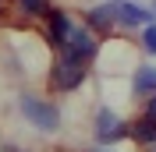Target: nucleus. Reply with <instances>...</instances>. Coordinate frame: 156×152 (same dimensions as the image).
<instances>
[{"instance_id": "obj_1", "label": "nucleus", "mask_w": 156, "mask_h": 152, "mask_svg": "<svg viewBox=\"0 0 156 152\" xmlns=\"http://www.w3.org/2000/svg\"><path fill=\"white\" fill-rule=\"evenodd\" d=\"M21 113H25V120H29L32 127H39V131H57L60 127L57 106L46 103V99H39V95H21Z\"/></svg>"}, {"instance_id": "obj_2", "label": "nucleus", "mask_w": 156, "mask_h": 152, "mask_svg": "<svg viewBox=\"0 0 156 152\" xmlns=\"http://www.w3.org/2000/svg\"><path fill=\"white\" fill-rule=\"evenodd\" d=\"M89 57H96V43H92V36H89V32H82V29H71L68 43H64V60L82 67Z\"/></svg>"}, {"instance_id": "obj_3", "label": "nucleus", "mask_w": 156, "mask_h": 152, "mask_svg": "<svg viewBox=\"0 0 156 152\" xmlns=\"http://www.w3.org/2000/svg\"><path fill=\"white\" fill-rule=\"evenodd\" d=\"M128 131H131V127H128L124 120H117L110 110H99V113H96V138H99L103 145L117 142V138H124Z\"/></svg>"}, {"instance_id": "obj_4", "label": "nucleus", "mask_w": 156, "mask_h": 152, "mask_svg": "<svg viewBox=\"0 0 156 152\" xmlns=\"http://www.w3.org/2000/svg\"><path fill=\"white\" fill-rule=\"evenodd\" d=\"M117 11V21H124V25H146L149 18H153V11L138 7V4H131V0H121V4H114Z\"/></svg>"}, {"instance_id": "obj_5", "label": "nucleus", "mask_w": 156, "mask_h": 152, "mask_svg": "<svg viewBox=\"0 0 156 152\" xmlns=\"http://www.w3.org/2000/svg\"><path fill=\"white\" fill-rule=\"evenodd\" d=\"M53 74H57V78H53L57 88H78V85H82V78H85V71H82L78 64H68V60H64V64H57Z\"/></svg>"}, {"instance_id": "obj_6", "label": "nucleus", "mask_w": 156, "mask_h": 152, "mask_svg": "<svg viewBox=\"0 0 156 152\" xmlns=\"http://www.w3.org/2000/svg\"><path fill=\"white\" fill-rule=\"evenodd\" d=\"M68 36H71V18L64 11H50V39H53L57 46H64Z\"/></svg>"}, {"instance_id": "obj_7", "label": "nucleus", "mask_w": 156, "mask_h": 152, "mask_svg": "<svg viewBox=\"0 0 156 152\" xmlns=\"http://www.w3.org/2000/svg\"><path fill=\"white\" fill-rule=\"evenodd\" d=\"M135 95H156V67H138L135 71V81H131Z\"/></svg>"}, {"instance_id": "obj_8", "label": "nucleus", "mask_w": 156, "mask_h": 152, "mask_svg": "<svg viewBox=\"0 0 156 152\" xmlns=\"http://www.w3.org/2000/svg\"><path fill=\"white\" fill-rule=\"evenodd\" d=\"M114 21H117L114 4H103V7H92V11H89V25H92V29H110Z\"/></svg>"}, {"instance_id": "obj_9", "label": "nucleus", "mask_w": 156, "mask_h": 152, "mask_svg": "<svg viewBox=\"0 0 156 152\" xmlns=\"http://www.w3.org/2000/svg\"><path fill=\"white\" fill-rule=\"evenodd\" d=\"M131 134H135L138 142H156V120L153 117H142V120L131 127Z\"/></svg>"}, {"instance_id": "obj_10", "label": "nucleus", "mask_w": 156, "mask_h": 152, "mask_svg": "<svg viewBox=\"0 0 156 152\" xmlns=\"http://www.w3.org/2000/svg\"><path fill=\"white\" fill-rule=\"evenodd\" d=\"M18 4L29 11V14H46V7H50V0H18Z\"/></svg>"}, {"instance_id": "obj_11", "label": "nucleus", "mask_w": 156, "mask_h": 152, "mask_svg": "<svg viewBox=\"0 0 156 152\" xmlns=\"http://www.w3.org/2000/svg\"><path fill=\"white\" fill-rule=\"evenodd\" d=\"M142 46H146L149 53H156V25H149V29H146V36H142Z\"/></svg>"}, {"instance_id": "obj_12", "label": "nucleus", "mask_w": 156, "mask_h": 152, "mask_svg": "<svg viewBox=\"0 0 156 152\" xmlns=\"http://www.w3.org/2000/svg\"><path fill=\"white\" fill-rule=\"evenodd\" d=\"M146 117H153V120H156V95H149V103H146Z\"/></svg>"}, {"instance_id": "obj_13", "label": "nucleus", "mask_w": 156, "mask_h": 152, "mask_svg": "<svg viewBox=\"0 0 156 152\" xmlns=\"http://www.w3.org/2000/svg\"><path fill=\"white\" fill-rule=\"evenodd\" d=\"M153 18H156V0H153Z\"/></svg>"}]
</instances>
